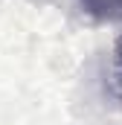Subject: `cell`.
Returning a JSON list of instances; mask_svg holds the SVG:
<instances>
[{"label": "cell", "mask_w": 122, "mask_h": 125, "mask_svg": "<svg viewBox=\"0 0 122 125\" xmlns=\"http://www.w3.org/2000/svg\"><path fill=\"white\" fill-rule=\"evenodd\" d=\"M81 9L105 23H116L122 21V0H81Z\"/></svg>", "instance_id": "obj_1"}]
</instances>
